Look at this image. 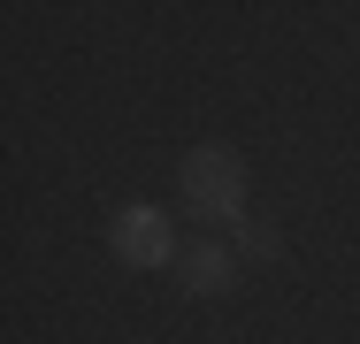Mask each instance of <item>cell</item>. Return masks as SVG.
I'll use <instances>...</instances> for the list:
<instances>
[{
    "label": "cell",
    "mask_w": 360,
    "mask_h": 344,
    "mask_svg": "<svg viewBox=\"0 0 360 344\" xmlns=\"http://www.w3.org/2000/svg\"><path fill=\"white\" fill-rule=\"evenodd\" d=\"M184 199L200 206V214H238V199H245V168H238L230 153H215V145H200V153L184 161Z\"/></svg>",
    "instance_id": "cell-1"
},
{
    "label": "cell",
    "mask_w": 360,
    "mask_h": 344,
    "mask_svg": "<svg viewBox=\"0 0 360 344\" xmlns=\"http://www.w3.org/2000/svg\"><path fill=\"white\" fill-rule=\"evenodd\" d=\"M115 253H123L131 268H153V260H169V222H161L153 206H131V214L115 222Z\"/></svg>",
    "instance_id": "cell-2"
},
{
    "label": "cell",
    "mask_w": 360,
    "mask_h": 344,
    "mask_svg": "<svg viewBox=\"0 0 360 344\" xmlns=\"http://www.w3.org/2000/svg\"><path fill=\"white\" fill-rule=\"evenodd\" d=\"M222 283H230V253L200 245V253L184 260V291H222Z\"/></svg>",
    "instance_id": "cell-3"
}]
</instances>
